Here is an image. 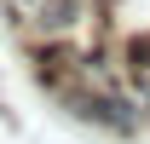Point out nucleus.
<instances>
[{
  "instance_id": "f03ea898",
  "label": "nucleus",
  "mask_w": 150,
  "mask_h": 144,
  "mask_svg": "<svg viewBox=\"0 0 150 144\" xmlns=\"http://www.w3.org/2000/svg\"><path fill=\"white\" fill-rule=\"evenodd\" d=\"M127 58H133V69H144V75H150V35H139V40H133V46H127Z\"/></svg>"
},
{
  "instance_id": "f257e3e1",
  "label": "nucleus",
  "mask_w": 150,
  "mask_h": 144,
  "mask_svg": "<svg viewBox=\"0 0 150 144\" xmlns=\"http://www.w3.org/2000/svg\"><path fill=\"white\" fill-rule=\"evenodd\" d=\"M81 18H87V6H81V0H40V6H35V35L64 40V35L81 29Z\"/></svg>"
}]
</instances>
